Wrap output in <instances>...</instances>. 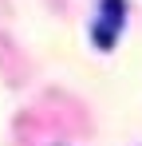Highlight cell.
I'll use <instances>...</instances> for the list:
<instances>
[{"instance_id": "obj_1", "label": "cell", "mask_w": 142, "mask_h": 146, "mask_svg": "<svg viewBox=\"0 0 142 146\" xmlns=\"http://www.w3.org/2000/svg\"><path fill=\"white\" fill-rule=\"evenodd\" d=\"M122 24H126V0H103V4H99V20H95V28H91L95 44L103 51H111L115 40H118V32H122Z\"/></svg>"}]
</instances>
